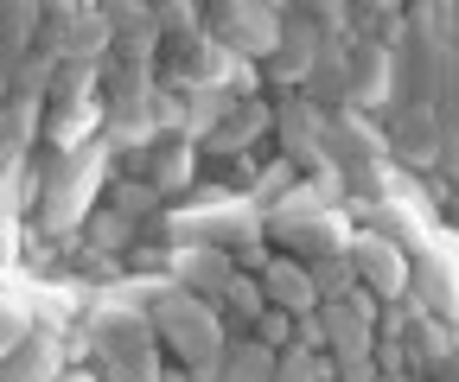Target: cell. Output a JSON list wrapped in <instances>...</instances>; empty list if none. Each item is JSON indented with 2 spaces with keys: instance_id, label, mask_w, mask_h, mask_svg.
Wrapping results in <instances>:
<instances>
[{
  "instance_id": "5",
  "label": "cell",
  "mask_w": 459,
  "mask_h": 382,
  "mask_svg": "<svg viewBox=\"0 0 459 382\" xmlns=\"http://www.w3.org/2000/svg\"><path fill=\"white\" fill-rule=\"evenodd\" d=\"M313 325H319V344L332 351L338 376L344 382H370V351H377V306L370 293H344V300H325L313 306Z\"/></svg>"
},
{
  "instance_id": "24",
  "label": "cell",
  "mask_w": 459,
  "mask_h": 382,
  "mask_svg": "<svg viewBox=\"0 0 459 382\" xmlns=\"http://www.w3.org/2000/svg\"><path fill=\"white\" fill-rule=\"evenodd\" d=\"M268 382H319V363H313L307 351L287 344V351H274V376H268Z\"/></svg>"
},
{
  "instance_id": "1",
  "label": "cell",
  "mask_w": 459,
  "mask_h": 382,
  "mask_svg": "<svg viewBox=\"0 0 459 382\" xmlns=\"http://www.w3.org/2000/svg\"><path fill=\"white\" fill-rule=\"evenodd\" d=\"M147 325H153V344L166 357H179L192 382H217V357H223V318L211 300L186 293V287H166L153 306H147Z\"/></svg>"
},
{
  "instance_id": "27",
  "label": "cell",
  "mask_w": 459,
  "mask_h": 382,
  "mask_svg": "<svg viewBox=\"0 0 459 382\" xmlns=\"http://www.w3.org/2000/svg\"><path fill=\"white\" fill-rule=\"evenodd\" d=\"M115 216H153V191L147 185H122L115 191Z\"/></svg>"
},
{
  "instance_id": "21",
  "label": "cell",
  "mask_w": 459,
  "mask_h": 382,
  "mask_svg": "<svg viewBox=\"0 0 459 382\" xmlns=\"http://www.w3.org/2000/svg\"><path fill=\"white\" fill-rule=\"evenodd\" d=\"M217 300H223V312L237 318L243 332H249V325H255V318L268 312V306H262V287H255V275H243V267H237V275L223 281V293H217Z\"/></svg>"
},
{
  "instance_id": "13",
  "label": "cell",
  "mask_w": 459,
  "mask_h": 382,
  "mask_svg": "<svg viewBox=\"0 0 459 382\" xmlns=\"http://www.w3.org/2000/svg\"><path fill=\"white\" fill-rule=\"evenodd\" d=\"M287 140V159H307V166H319V153H325V115L307 102H281L274 115H268Z\"/></svg>"
},
{
  "instance_id": "7",
  "label": "cell",
  "mask_w": 459,
  "mask_h": 382,
  "mask_svg": "<svg viewBox=\"0 0 459 382\" xmlns=\"http://www.w3.org/2000/svg\"><path fill=\"white\" fill-rule=\"evenodd\" d=\"M383 147L395 153V159H409V166H428V159H446V147H453V128H446V108L434 102H402L395 115H389V128H383Z\"/></svg>"
},
{
  "instance_id": "3",
  "label": "cell",
  "mask_w": 459,
  "mask_h": 382,
  "mask_svg": "<svg viewBox=\"0 0 459 382\" xmlns=\"http://www.w3.org/2000/svg\"><path fill=\"white\" fill-rule=\"evenodd\" d=\"M262 230L294 255V261H319V255H344V242H351V224L332 210V198L319 185H294L268 216Z\"/></svg>"
},
{
  "instance_id": "22",
  "label": "cell",
  "mask_w": 459,
  "mask_h": 382,
  "mask_svg": "<svg viewBox=\"0 0 459 382\" xmlns=\"http://www.w3.org/2000/svg\"><path fill=\"white\" fill-rule=\"evenodd\" d=\"M32 332H39L32 306H20V300H0V357H13V351H20Z\"/></svg>"
},
{
  "instance_id": "17",
  "label": "cell",
  "mask_w": 459,
  "mask_h": 382,
  "mask_svg": "<svg viewBox=\"0 0 459 382\" xmlns=\"http://www.w3.org/2000/svg\"><path fill=\"white\" fill-rule=\"evenodd\" d=\"M102 13H108V45H122L128 71H134V58H153V45H160L153 7H102Z\"/></svg>"
},
{
  "instance_id": "14",
  "label": "cell",
  "mask_w": 459,
  "mask_h": 382,
  "mask_svg": "<svg viewBox=\"0 0 459 382\" xmlns=\"http://www.w3.org/2000/svg\"><path fill=\"white\" fill-rule=\"evenodd\" d=\"M32 38H39V7L32 0H0V83L32 58Z\"/></svg>"
},
{
  "instance_id": "6",
  "label": "cell",
  "mask_w": 459,
  "mask_h": 382,
  "mask_svg": "<svg viewBox=\"0 0 459 382\" xmlns=\"http://www.w3.org/2000/svg\"><path fill=\"white\" fill-rule=\"evenodd\" d=\"M281 20L287 7H268V0H217V7H204V38L223 45L230 58H274V45H281Z\"/></svg>"
},
{
  "instance_id": "4",
  "label": "cell",
  "mask_w": 459,
  "mask_h": 382,
  "mask_svg": "<svg viewBox=\"0 0 459 382\" xmlns=\"http://www.w3.org/2000/svg\"><path fill=\"white\" fill-rule=\"evenodd\" d=\"M45 173L51 179L39 185V224L51 236H65V230L83 224V210H90V198L108 173V147L90 140V147H71V153H45Z\"/></svg>"
},
{
  "instance_id": "16",
  "label": "cell",
  "mask_w": 459,
  "mask_h": 382,
  "mask_svg": "<svg viewBox=\"0 0 459 382\" xmlns=\"http://www.w3.org/2000/svg\"><path fill=\"white\" fill-rule=\"evenodd\" d=\"M262 128H268V108L255 96H237V102L223 108V122L204 134V153H243V147H255Z\"/></svg>"
},
{
  "instance_id": "18",
  "label": "cell",
  "mask_w": 459,
  "mask_h": 382,
  "mask_svg": "<svg viewBox=\"0 0 459 382\" xmlns=\"http://www.w3.org/2000/svg\"><path fill=\"white\" fill-rule=\"evenodd\" d=\"M141 173H147V191H186L192 173H198V159L186 140H160L147 159H141Z\"/></svg>"
},
{
  "instance_id": "15",
  "label": "cell",
  "mask_w": 459,
  "mask_h": 382,
  "mask_svg": "<svg viewBox=\"0 0 459 382\" xmlns=\"http://www.w3.org/2000/svg\"><path fill=\"white\" fill-rule=\"evenodd\" d=\"M57 376H65V351H57V338L45 332V325L13 357H0V382H57Z\"/></svg>"
},
{
  "instance_id": "26",
  "label": "cell",
  "mask_w": 459,
  "mask_h": 382,
  "mask_svg": "<svg viewBox=\"0 0 459 382\" xmlns=\"http://www.w3.org/2000/svg\"><path fill=\"white\" fill-rule=\"evenodd\" d=\"M249 332H262L255 344H268V351H281L287 338H294V318H287V312H274V306H268V312H262V318L249 325Z\"/></svg>"
},
{
  "instance_id": "23",
  "label": "cell",
  "mask_w": 459,
  "mask_h": 382,
  "mask_svg": "<svg viewBox=\"0 0 459 382\" xmlns=\"http://www.w3.org/2000/svg\"><path fill=\"white\" fill-rule=\"evenodd\" d=\"M409 281H421V300H428L440 318H453V281H446V267H440V261H421V267H409Z\"/></svg>"
},
{
  "instance_id": "9",
  "label": "cell",
  "mask_w": 459,
  "mask_h": 382,
  "mask_svg": "<svg viewBox=\"0 0 459 382\" xmlns=\"http://www.w3.org/2000/svg\"><path fill=\"white\" fill-rule=\"evenodd\" d=\"M344 102H351V108L395 102V58H389V45H377V38L344 45Z\"/></svg>"
},
{
  "instance_id": "20",
  "label": "cell",
  "mask_w": 459,
  "mask_h": 382,
  "mask_svg": "<svg viewBox=\"0 0 459 382\" xmlns=\"http://www.w3.org/2000/svg\"><path fill=\"white\" fill-rule=\"evenodd\" d=\"M307 281H313L319 306H325V300H344V293H358V275H351V261H344V255H319V261H307Z\"/></svg>"
},
{
  "instance_id": "28",
  "label": "cell",
  "mask_w": 459,
  "mask_h": 382,
  "mask_svg": "<svg viewBox=\"0 0 459 382\" xmlns=\"http://www.w3.org/2000/svg\"><path fill=\"white\" fill-rule=\"evenodd\" d=\"M415 351H421V363H446V357H453V344H446V332H440V325H421Z\"/></svg>"
},
{
  "instance_id": "11",
  "label": "cell",
  "mask_w": 459,
  "mask_h": 382,
  "mask_svg": "<svg viewBox=\"0 0 459 382\" xmlns=\"http://www.w3.org/2000/svg\"><path fill=\"white\" fill-rule=\"evenodd\" d=\"M166 275H179V281H186V293H198V300H217V293H223V281L237 275V261H230V249L186 242V249H172V255H166Z\"/></svg>"
},
{
  "instance_id": "12",
  "label": "cell",
  "mask_w": 459,
  "mask_h": 382,
  "mask_svg": "<svg viewBox=\"0 0 459 382\" xmlns=\"http://www.w3.org/2000/svg\"><path fill=\"white\" fill-rule=\"evenodd\" d=\"M313 58H319V26L294 7V13L281 20V45H274V58H268V77L287 89V83H300L313 71Z\"/></svg>"
},
{
  "instance_id": "19",
  "label": "cell",
  "mask_w": 459,
  "mask_h": 382,
  "mask_svg": "<svg viewBox=\"0 0 459 382\" xmlns=\"http://www.w3.org/2000/svg\"><path fill=\"white\" fill-rule=\"evenodd\" d=\"M268 376H274V351H268V344H255V338L223 344V357H217V382H268Z\"/></svg>"
},
{
  "instance_id": "2",
  "label": "cell",
  "mask_w": 459,
  "mask_h": 382,
  "mask_svg": "<svg viewBox=\"0 0 459 382\" xmlns=\"http://www.w3.org/2000/svg\"><path fill=\"white\" fill-rule=\"evenodd\" d=\"M90 357L96 382H160V344L153 325L134 306H96L90 312Z\"/></svg>"
},
{
  "instance_id": "25",
  "label": "cell",
  "mask_w": 459,
  "mask_h": 382,
  "mask_svg": "<svg viewBox=\"0 0 459 382\" xmlns=\"http://www.w3.org/2000/svg\"><path fill=\"white\" fill-rule=\"evenodd\" d=\"M83 230H90V242H96V249H122V242L134 236V230H128V216H115V210H96Z\"/></svg>"
},
{
  "instance_id": "10",
  "label": "cell",
  "mask_w": 459,
  "mask_h": 382,
  "mask_svg": "<svg viewBox=\"0 0 459 382\" xmlns=\"http://www.w3.org/2000/svg\"><path fill=\"white\" fill-rule=\"evenodd\" d=\"M255 287H262V306H274V312H287V318H307V312L319 306V293H313V281H307V261H294V255L262 261Z\"/></svg>"
},
{
  "instance_id": "8",
  "label": "cell",
  "mask_w": 459,
  "mask_h": 382,
  "mask_svg": "<svg viewBox=\"0 0 459 382\" xmlns=\"http://www.w3.org/2000/svg\"><path fill=\"white\" fill-rule=\"evenodd\" d=\"M344 261H351V275L377 293V300H402L409 293V249H402L395 236H383V230H358L351 242H344Z\"/></svg>"
}]
</instances>
